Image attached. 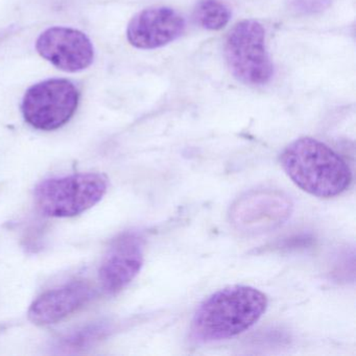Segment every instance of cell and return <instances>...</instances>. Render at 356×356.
I'll return each instance as SVG.
<instances>
[{"label": "cell", "mask_w": 356, "mask_h": 356, "mask_svg": "<svg viewBox=\"0 0 356 356\" xmlns=\"http://www.w3.org/2000/svg\"><path fill=\"white\" fill-rule=\"evenodd\" d=\"M293 203L284 193L272 189L250 191L239 197L230 210L233 224L245 232L274 230L291 216Z\"/></svg>", "instance_id": "8992f818"}, {"label": "cell", "mask_w": 356, "mask_h": 356, "mask_svg": "<svg viewBox=\"0 0 356 356\" xmlns=\"http://www.w3.org/2000/svg\"><path fill=\"white\" fill-rule=\"evenodd\" d=\"M225 59L234 78L250 86L266 84L274 74L266 32L256 20H243L231 30L225 44Z\"/></svg>", "instance_id": "277c9868"}, {"label": "cell", "mask_w": 356, "mask_h": 356, "mask_svg": "<svg viewBox=\"0 0 356 356\" xmlns=\"http://www.w3.org/2000/svg\"><path fill=\"white\" fill-rule=\"evenodd\" d=\"M231 10L222 0H200L193 11V19L201 28L220 31L229 24Z\"/></svg>", "instance_id": "8fae6325"}, {"label": "cell", "mask_w": 356, "mask_h": 356, "mask_svg": "<svg viewBox=\"0 0 356 356\" xmlns=\"http://www.w3.org/2000/svg\"><path fill=\"white\" fill-rule=\"evenodd\" d=\"M107 191L105 175H72L41 182L35 189V201L45 216L72 218L97 205Z\"/></svg>", "instance_id": "3957f363"}, {"label": "cell", "mask_w": 356, "mask_h": 356, "mask_svg": "<svg viewBox=\"0 0 356 356\" xmlns=\"http://www.w3.org/2000/svg\"><path fill=\"white\" fill-rule=\"evenodd\" d=\"M266 293L248 285H231L204 300L191 321L195 343H213L236 337L253 327L268 309Z\"/></svg>", "instance_id": "6da1fadb"}, {"label": "cell", "mask_w": 356, "mask_h": 356, "mask_svg": "<svg viewBox=\"0 0 356 356\" xmlns=\"http://www.w3.org/2000/svg\"><path fill=\"white\" fill-rule=\"evenodd\" d=\"M145 262V239L137 232H126L114 239L101 268L99 281L106 293L115 295L126 289Z\"/></svg>", "instance_id": "ba28073f"}, {"label": "cell", "mask_w": 356, "mask_h": 356, "mask_svg": "<svg viewBox=\"0 0 356 356\" xmlns=\"http://www.w3.org/2000/svg\"><path fill=\"white\" fill-rule=\"evenodd\" d=\"M80 103V91L72 81L49 79L28 89L22 104L24 120L33 128L54 131L67 124Z\"/></svg>", "instance_id": "5b68a950"}, {"label": "cell", "mask_w": 356, "mask_h": 356, "mask_svg": "<svg viewBox=\"0 0 356 356\" xmlns=\"http://www.w3.org/2000/svg\"><path fill=\"white\" fill-rule=\"evenodd\" d=\"M281 168L299 188L322 199L348 191L352 172L347 162L324 143L302 137L289 143L279 157Z\"/></svg>", "instance_id": "7a4b0ae2"}, {"label": "cell", "mask_w": 356, "mask_h": 356, "mask_svg": "<svg viewBox=\"0 0 356 356\" xmlns=\"http://www.w3.org/2000/svg\"><path fill=\"white\" fill-rule=\"evenodd\" d=\"M186 29L184 18L168 7H153L137 13L129 22L127 38L139 49H156L174 42Z\"/></svg>", "instance_id": "9c48e42d"}, {"label": "cell", "mask_w": 356, "mask_h": 356, "mask_svg": "<svg viewBox=\"0 0 356 356\" xmlns=\"http://www.w3.org/2000/svg\"><path fill=\"white\" fill-rule=\"evenodd\" d=\"M95 291L85 281H74L45 291L29 309V318L34 324H56L86 305Z\"/></svg>", "instance_id": "30bf717a"}, {"label": "cell", "mask_w": 356, "mask_h": 356, "mask_svg": "<svg viewBox=\"0 0 356 356\" xmlns=\"http://www.w3.org/2000/svg\"><path fill=\"white\" fill-rule=\"evenodd\" d=\"M331 0H291V6L298 13L314 14L324 11Z\"/></svg>", "instance_id": "7c38bea8"}, {"label": "cell", "mask_w": 356, "mask_h": 356, "mask_svg": "<svg viewBox=\"0 0 356 356\" xmlns=\"http://www.w3.org/2000/svg\"><path fill=\"white\" fill-rule=\"evenodd\" d=\"M39 55L65 72L87 70L95 60V47L85 33L65 26L47 29L37 39Z\"/></svg>", "instance_id": "52a82bcc"}]
</instances>
